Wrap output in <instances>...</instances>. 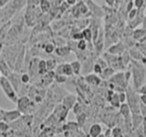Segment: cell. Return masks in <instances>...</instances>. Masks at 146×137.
Returning <instances> with one entry per match:
<instances>
[{"mask_svg":"<svg viewBox=\"0 0 146 137\" xmlns=\"http://www.w3.org/2000/svg\"><path fill=\"white\" fill-rule=\"evenodd\" d=\"M127 93V103L131 108V113H141V95L135 89L128 87L126 90Z\"/></svg>","mask_w":146,"mask_h":137,"instance_id":"6da1fadb","label":"cell"},{"mask_svg":"<svg viewBox=\"0 0 146 137\" xmlns=\"http://www.w3.org/2000/svg\"><path fill=\"white\" fill-rule=\"evenodd\" d=\"M0 85H1L3 92L7 97V99L10 100L12 102L17 103L18 98H19L18 97V93L17 92V90L13 87L12 83L8 80L7 77L1 75V77H0Z\"/></svg>","mask_w":146,"mask_h":137,"instance_id":"7a4b0ae2","label":"cell"},{"mask_svg":"<svg viewBox=\"0 0 146 137\" xmlns=\"http://www.w3.org/2000/svg\"><path fill=\"white\" fill-rule=\"evenodd\" d=\"M132 72V79H133V85L134 89L137 90L140 87L145 83V78H146V71L141 66H133L131 68Z\"/></svg>","mask_w":146,"mask_h":137,"instance_id":"3957f363","label":"cell"},{"mask_svg":"<svg viewBox=\"0 0 146 137\" xmlns=\"http://www.w3.org/2000/svg\"><path fill=\"white\" fill-rule=\"evenodd\" d=\"M21 116H22V112L18 109L11 110V111H5L4 109L0 110V119L8 123H11L17 121V119L21 118Z\"/></svg>","mask_w":146,"mask_h":137,"instance_id":"277c9868","label":"cell"},{"mask_svg":"<svg viewBox=\"0 0 146 137\" xmlns=\"http://www.w3.org/2000/svg\"><path fill=\"white\" fill-rule=\"evenodd\" d=\"M17 105V109L19 110L22 113L27 114V113H29V111H30V109L32 107V105H33V103L31 102V100L29 97L23 95V96H20V97L18 98Z\"/></svg>","mask_w":146,"mask_h":137,"instance_id":"5b68a950","label":"cell"},{"mask_svg":"<svg viewBox=\"0 0 146 137\" xmlns=\"http://www.w3.org/2000/svg\"><path fill=\"white\" fill-rule=\"evenodd\" d=\"M83 79L87 84H89L90 86H95L98 87L100 85H102V77L95 73H90V74H85Z\"/></svg>","mask_w":146,"mask_h":137,"instance_id":"8992f818","label":"cell"},{"mask_svg":"<svg viewBox=\"0 0 146 137\" xmlns=\"http://www.w3.org/2000/svg\"><path fill=\"white\" fill-rule=\"evenodd\" d=\"M7 78H8V80H10L15 90H17V92L18 93L21 89V87L23 86V82L21 80V74H19V72L15 71V72H12Z\"/></svg>","mask_w":146,"mask_h":137,"instance_id":"52a82bcc","label":"cell"},{"mask_svg":"<svg viewBox=\"0 0 146 137\" xmlns=\"http://www.w3.org/2000/svg\"><path fill=\"white\" fill-rule=\"evenodd\" d=\"M25 59H26V48L22 47L20 52L17 58L15 66H14V70L17 71V72H21L22 67H23V65H24V62H25Z\"/></svg>","mask_w":146,"mask_h":137,"instance_id":"ba28073f","label":"cell"},{"mask_svg":"<svg viewBox=\"0 0 146 137\" xmlns=\"http://www.w3.org/2000/svg\"><path fill=\"white\" fill-rule=\"evenodd\" d=\"M0 71H1V75L6 77H8L13 72V68L4 57H1V61H0Z\"/></svg>","mask_w":146,"mask_h":137,"instance_id":"9c48e42d","label":"cell"},{"mask_svg":"<svg viewBox=\"0 0 146 137\" xmlns=\"http://www.w3.org/2000/svg\"><path fill=\"white\" fill-rule=\"evenodd\" d=\"M88 135L91 137H100V136H103V132H102V126L100 124V123H93L92 125L90 127Z\"/></svg>","mask_w":146,"mask_h":137,"instance_id":"30bf717a","label":"cell"},{"mask_svg":"<svg viewBox=\"0 0 146 137\" xmlns=\"http://www.w3.org/2000/svg\"><path fill=\"white\" fill-rule=\"evenodd\" d=\"M124 51H125V44L122 42H118L111 46L108 49V52L114 55H121Z\"/></svg>","mask_w":146,"mask_h":137,"instance_id":"8fae6325","label":"cell"},{"mask_svg":"<svg viewBox=\"0 0 146 137\" xmlns=\"http://www.w3.org/2000/svg\"><path fill=\"white\" fill-rule=\"evenodd\" d=\"M38 62L39 59L38 58H33L29 61V72L30 76H34L38 74Z\"/></svg>","mask_w":146,"mask_h":137,"instance_id":"7c38bea8","label":"cell"},{"mask_svg":"<svg viewBox=\"0 0 146 137\" xmlns=\"http://www.w3.org/2000/svg\"><path fill=\"white\" fill-rule=\"evenodd\" d=\"M77 102V97L73 94H70L68 96H65L62 100V104L65 106L67 109L70 110L74 107V105L76 104Z\"/></svg>","mask_w":146,"mask_h":137,"instance_id":"4fadbf2b","label":"cell"},{"mask_svg":"<svg viewBox=\"0 0 146 137\" xmlns=\"http://www.w3.org/2000/svg\"><path fill=\"white\" fill-rule=\"evenodd\" d=\"M144 117L141 113H131V123H132V131L136 129L143 123Z\"/></svg>","mask_w":146,"mask_h":137,"instance_id":"5bb4252c","label":"cell"},{"mask_svg":"<svg viewBox=\"0 0 146 137\" xmlns=\"http://www.w3.org/2000/svg\"><path fill=\"white\" fill-rule=\"evenodd\" d=\"M115 72H116V70L114 68L111 67V66H108L107 68H105L102 73L100 74V76L102 77V79L104 80H110L111 78L115 74Z\"/></svg>","mask_w":146,"mask_h":137,"instance_id":"9a60e30c","label":"cell"},{"mask_svg":"<svg viewBox=\"0 0 146 137\" xmlns=\"http://www.w3.org/2000/svg\"><path fill=\"white\" fill-rule=\"evenodd\" d=\"M55 52H56V55L58 57H65L67 56V55L70 54L71 52V48L70 47V46H61V47H58L56 49V50H55Z\"/></svg>","mask_w":146,"mask_h":137,"instance_id":"2e32d148","label":"cell"},{"mask_svg":"<svg viewBox=\"0 0 146 137\" xmlns=\"http://www.w3.org/2000/svg\"><path fill=\"white\" fill-rule=\"evenodd\" d=\"M132 38L135 40H139V41H143L146 38V29H136L133 31V34H132Z\"/></svg>","mask_w":146,"mask_h":137,"instance_id":"e0dca14e","label":"cell"},{"mask_svg":"<svg viewBox=\"0 0 146 137\" xmlns=\"http://www.w3.org/2000/svg\"><path fill=\"white\" fill-rule=\"evenodd\" d=\"M82 33H83L84 39L88 41V43L90 46H92L93 44V34H92V30L90 29V27H87L85 29H82Z\"/></svg>","mask_w":146,"mask_h":137,"instance_id":"ac0fdd59","label":"cell"},{"mask_svg":"<svg viewBox=\"0 0 146 137\" xmlns=\"http://www.w3.org/2000/svg\"><path fill=\"white\" fill-rule=\"evenodd\" d=\"M48 67H47V59H39L38 62V74L39 75H45L47 73Z\"/></svg>","mask_w":146,"mask_h":137,"instance_id":"d6986e66","label":"cell"},{"mask_svg":"<svg viewBox=\"0 0 146 137\" xmlns=\"http://www.w3.org/2000/svg\"><path fill=\"white\" fill-rule=\"evenodd\" d=\"M72 68H73V72H74V75H80V72L82 70V64L80 61H74L70 62Z\"/></svg>","mask_w":146,"mask_h":137,"instance_id":"ffe728a7","label":"cell"},{"mask_svg":"<svg viewBox=\"0 0 146 137\" xmlns=\"http://www.w3.org/2000/svg\"><path fill=\"white\" fill-rule=\"evenodd\" d=\"M63 74L67 77H71L74 74L73 68L70 63H63Z\"/></svg>","mask_w":146,"mask_h":137,"instance_id":"44dd1931","label":"cell"},{"mask_svg":"<svg viewBox=\"0 0 146 137\" xmlns=\"http://www.w3.org/2000/svg\"><path fill=\"white\" fill-rule=\"evenodd\" d=\"M88 45H89L88 41L84 39H82L79 41H77L76 47L78 49L80 50V51H86L87 49H88Z\"/></svg>","mask_w":146,"mask_h":137,"instance_id":"7402d4cb","label":"cell"},{"mask_svg":"<svg viewBox=\"0 0 146 137\" xmlns=\"http://www.w3.org/2000/svg\"><path fill=\"white\" fill-rule=\"evenodd\" d=\"M39 6H40V9L42 13H48L50 10V7H51L48 0H40Z\"/></svg>","mask_w":146,"mask_h":137,"instance_id":"603a6c76","label":"cell"},{"mask_svg":"<svg viewBox=\"0 0 146 137\" xmlns=\"http://www.w3.org/2000/svg\"><path fill=\"white\" fill-rule=\"evenodd\" d=\"M10 128H11V126H9L8 122L1 120V122H0V135L4 136L5 134H7V132Z\"/></svg>","mask_w":146,"mask_h":137,"instance_id":"cb8c5ba5","label":"cell"},{"mask_svg":"<svg viewBox=\"0 0 146 137\" xmlns=\"http://www.w3.org/2000/svg\"><path fill=\"white\" fill-rule=\"evenodd\" d=\"M77 6L79 7L80 11L81 16H85L88 14L89 12V7H88V5H86L83 1H80L79 3H77Z\"/></svg>","mask_w":146,"mask_h":137,"instance_id":"d4e9b609","label":"cell"},{"mask_svg":"<svg viewBox=\"0 0 146 137\" xmlns=\"http://www.w3.org/2000/svg\"><path fill=\"white\" fill-rule=\"evenodd\" d=\"M58 66V62L55 59L49 58L47 59V67H48V70H55V68Z\"/></svg>","mask_w":146,"mask_h":137,"instance_id":"484cf974","label":"cell"},{"mask_svg":"<svg viewBox=\"0 0 146 137\" xmlns=\"http://www.w3.org/2000/svg\"><path fill=\"white\" fill-rule=\"evenodd\" d=\"M26 3H27V0H12V1H11L12 6L15 7L17 10L22 8L23 7L25 6Z\"/></svg>","mask_w":146,"mask_h":137,"instance_id":"4316f807","label":"cell"},{"mask_svg":"<svg viewBox=\"0 0 146 137\" xmlns=\"http://www.w3.org/2000/svg\"><path fill=\"white\" fill-rule=\"evenodd\" d=\"M111 136H113V137H122V136H124V134H123V132H122L121 128L120 126H116V127L112 128Z\"/></svg>","mask_w":146,"mask_h":137,"instance_id":"83f0119b","label":"cell"},{"mask_svg":"<svg viewBox=\"0 0 146 137\" xmlns=\"http://www.w3.org/2000/svg\"><path fill=\"white\" fill-rule=\"evenodd\" d=\"M55 46H56V45H55L54 43H48V44H46L45 47H44V51L47 54L53 53L55 50H56V47H55Z\"/></svg>","mask_w":146,"mask_h":137,"instance_id":"f1b7e54d","label":"cell"},{"mask_svg":"<svg viewBox=\"0 0 146 137\" xmlns=\"http://www.w3.org/2000/svg\"><path fill=\"white\" fill-rule=\"evenodd\" d=\"M130 54H131V58H133V59H137V61H141V59H143V56L138 51V50L131 49V50H130Z\"/></svg>","mask_w":146,"mask_h":137,"instance_id":"f546056e","label":"cell"},{"mask_svg":"<svg viewBox=\"0 0 146 137\" xmlns=\"http://www.w3.org/2000/svg\"><path fill=\"white\" fill-rule=\"evenodd\" d=\"M138 12H139L138 8H132L131 10H130L129 12H128L127 16H128V19H129V21H131V20L133 19V18H135L136 16L138 15Z\"/></svg>","mask_w":146,"mask_h":137,"instance_id":"4dcf8cb0","label":"cell"},{"mask_svg":"<svg viewBox=\"0 0 146 137\" xmlns=\"http://www.w3.org/2000/svg\"><path fill=\"white\" fill-rule=\"evenodd\" d=\"M77 118H78V124H79V126L80 127H83L84 122H86V115H85V113L81 112L80 114H78Z\"/></svg>","mask_w":146,"mask_h":137,"instance_id":"1f68e13d","label":"cell"},{"mask_svg":"<svg viewBox=\"0 0 146 137\" xmlns=\"http://www.w3.org/2000/svg\"><path fill=\"white\" fill-rule=\"evenodd\" d=\"M92 70H93V72L95 73V74L100 75L102 73V71H103V68L100 66L99 63L95 62L94 65H93V68H92Z\"/></svg>","mask_w":146,"mask_h":137,"instance_id":"d6a6232c","label":"cell"},{"mask_svg":"<svg viewBox=\"0 0 146 137\" xmlns=\"http://www.w3.org/2000/svg\"><path fill=\"white\" fill-rule=\"evenodd\" d=\"M71 38L73 40H76V41H79L82 39H84L83 37V33H82V31H77V32H74V33L71 34Z\"/></svg>","mask_w":146,"mask_h":137,"instance_id":"836d02e7","label":"cell"},{"mask_svg":"<svg viewBox=\"0 0 146 137\" xmlns=\"http://www.w3.org/2000/svg\"><path fill=\"white\" fill-rule=\"evenodd\" d=\"M67 76L64 74H58L55 76V81L58 82V83H64L67 80Z\"/></svg>","mask_w":146,"mask_h":137,"instance_id":"e575fe53","label":"cell"},{"mask_svg":"<svg viewBox=\"0 0 146 137\" xmlns=\"http://www.w3.org/2000/svg\"><path fill=\"white\" fill-rule=\"evenodd\" d=\"M30 75L29 73H23L21 74V80H22V82L23 84H27L30 81Z\"/></svg>","mask_w":146,"mask_h":137,"instance_id":"d590c367","label":"cell"},{"mask_svg":"<svg viewBox=\"0 0 146 137\" xmlns=\"http://www.w3.org/2000/svg\"><path fill=\"white\" fill-rule=\"evenodd\" d=\"M119 98H120V100L121 103H124L126 100H127V93H126V90H122L119 92Z\"/></svg>","mask_w":146,"mask_h":137,"instance_id":"8d00e7d4","label":"cell"},{"mask_svg":"<svg viewBox=\"0 0 146 137\" xmlns=\"http://www.w3.org/2000/svg\"><path fill=\"white\" fill-rule=\"evenodd\" d=\"M133 2H134V7L136 8L141 9V8L145 7H144V1H143V0H133Z\"/></svg>","mask_w":146,"mask_h":137,"instance_id":"74e56055","label":"cell"},{"mask_svg":"<svg viewBox=\"0 0 146 137\" xmlns=\"http://www.w3.org/2000/svg\"><path fill=\"white\" fill-rule=\"evenodd\" d=\"M73 109V112H74V113L76 114V115H78V114H80L82 112V109H81V106L80 103L76 102V104L74 105V107L72 108Z\"/></svg>","mask_w":146,"mask_h":137,"instance_id":"f35d334b","label":"cell"},{"mask_svg":"<svg viewBox=\"0 0 146 137\" xmlns=\"http://www.w3.org/2000/svg\"><path fill=\"white\" fill-rule=\"evenodd\" d=\"M40 0H27V6L29 7H36L39 5Z\"/></svg>","mask_w":146,"mask_h":137,"instance_id":"ab89813d","label":"cell"},{"mask_svg":"<svg viewBox=\"0 0 146 137\" xmlns=\"http://www.w3.org/2000/svg\"><path fill=\"white\" fill-rule=\"evenodd\" d=\"M137 91L139 92V94H146V82L144 84L141 85L140 88L137 90Z\"/></svg>","mask_w":146,"mask_h":137,"instance_id":"60d3db41","label":"cell"},{"mask_svg":"<svg viewBox=\"0 0 146 137\" xmlns=\"http://www.w3.org/2000/svg\"><path fill=\"white\" fill-rule=\"evenodd\" d=\"M141 114L143 117H146V105L143 103L141 104Z\"/></svg>","mask_w":146,"mask_h":137,"instance_id":"b9f144b4","label":"cell"},{"mask_svg":"<svg viewBox=\"0 0 146 137\" xmlns=\"http://www.w3.org/2000/svg\"><path fill=\"white\" fill-rule=\"evenodd\" d=\"M11 2V0H0V7L3 8Z\"/></svg>","mask_w":146,"mask_h":137,"instance_id":"7bdbcfd3","label":"cell"},{"mask_svg":"<svg viewBox=\"0 0 146 137\" xmlns=\"http://www.w3.org/2000/svg\"><path fill=\"white\" fill-rule=\"evenodd\" d=\"M111 134H112V129H111V128H108V129L103 132V136H106V137L111 136Z\"/></svg>","mask_w":146,"mask_h":137,"instance_id":"ee69618b","label":"cell"},{"mask_svg":"<svg viewBox=\"0 0 146 137\" xmlns=\"http://www.w3.org/2000/svg\"><path fill=\"white\" fill-rule=\"evenodd\" d=\"M109 7H113L116 3V0H104Z\"/></svg>","mask_w":146,"mask_h":137,"instance_id":"f6af8a7d","label":"cell"},{"mask_svg":"<svg viewBox=\"0 0 146 137\" xmlns=\"http://www.w3.org/2000/svg\"><path fill=\"white\" fill-rule=\"evenodd\" d=\"M141 95V102L146 105V94H140Z\"/></svg>","mask_w":146,"mask_h":137,"instance_id":"bcb514c9","label":"cell"},{"mask_svg":"<svg viewBox=\"0 0 146 137\" xmlns=\"http://www.w3.org/2000/svg\"><path fill=\"white\" fill-rule=\"evenodd\" d=\"M66 2L70 5V6H74L77 4V0H66Z\"/></svg>","mask_w":146,"mask_h":137,"instance_id":"7dc6e473","label":"cell"},{"mask_svg":"<svg viewBox=\"0 0 146 137\" xmlns=\"http://www.w3.org/2000/svg\"><path fill=\"white\" fill-rule=\"evenodd\" d=\"M141 24H143V29H146V16H144L143 20V23H141Z\"/></svg>","mask_w":146,"mask_h":137,"instance_id":"c3c4849f","label":"cell"},{"mask_svg":"<svg viewBox=\"0 0 146 137\" xmlns=\"http://www.w3.org/2000/svg\"><path fill=\"white\" fill-rule=\"evenodd\" d=\"M143 1H144V7H146V0H143Z\"/></svg>","mask_w":146,"mask_h":137,"instance_id":"681fc988","label":"cell"}]
</instances>
